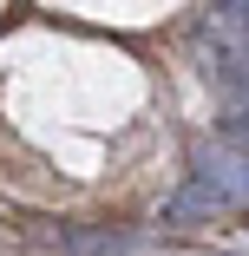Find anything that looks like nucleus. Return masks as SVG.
Returning a JSON list of instances; mask_svg holds the SVG:
<instances>
[{"label": "nucleus", "instance_id": "f257e3e1", "mask_svg": "<svg viewBox=\"0 0 249 256\" xmlns=\"http://www.w3.org/2000/svg\"><path fill=\"white\" fill-rule=\"evenodd\" d=\"M223 210H236V204H230L217 184H204V178H184V184L164 197L158 224H164V230H190V224H217Z\"/></svg>", "mask_w": 249, "mask_h": 256}, {"label": "nucleus", "instance_id": "f03ea898", "mask_svg": "<svg viewBox=\"0 0 249 256\" xmlns=\"http://www.w3.org/2000/svg\"><path fill=\"white\" fill-rule=\"evenodd\" d=\"M190 164H197L190 178L217 184L230 204H249V158H243V151H230V144H197V158H190Z\"/></svg>", "mask_w": 249, "mask_h": 256}]
</instances>
